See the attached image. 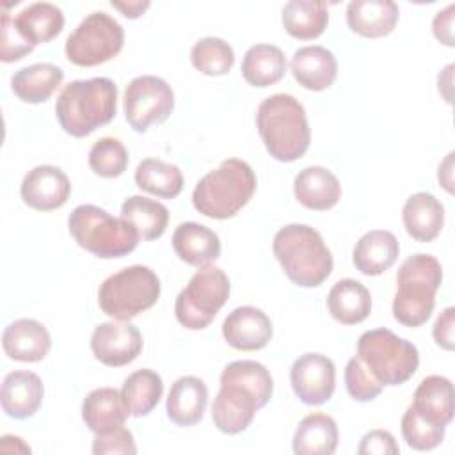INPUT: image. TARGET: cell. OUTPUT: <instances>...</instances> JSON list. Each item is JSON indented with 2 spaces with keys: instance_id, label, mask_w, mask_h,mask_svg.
I'll list each match as a JSON object with an SVG mask.
<instances>
[{
  "instance_id": "obj_1",
  "label": "cell",
  "mask_w": 455,
  "mask_h": 455,
  "mask_svg": "<svg viewBox=\"0 0 455 455\" xmlns=\"http://www.w3.org/2000/svg\"><path fill=\"white\" fill-rule=\"evenodd\" d=\"M117 108V85L107 76L73 80L62 87L55 116L60 128L76 139L108 124Z\"/></svg>"
},
{
  "instance_id": "obj_2",
  "label": "cell",
  "mask_w": 455,
  "mask_h": 455,
  "mask_svg": "<svg viewBox=\"0 0 455 455\" xmlns=\"http://www.w3.org/2000/svg\"><path fill=\"white\" fill-rule=\"evenodd\" d=\"M256 128L268 155L279 162L299 160L311 142L306 110L291 94L265 98L256 110Z\"/></svg>"
},
{
  "instance_id": "obj_3",
  "label": "cell",
  "mask_w": 455,
  "mask_h": 455,
  "mask_svg": "<svg viewBox=\"0 0 455 455\" xmlns=\"http://www.w3.org/2000/svg\"><path fill=\"white\" fill-rule=\"evenodd\" d=\"M272 251L286 277L302 286H320L332 272V254L322 235L307 224H286L275 235Z\"/></svg>"
},
{
  "instance_id": "obj_4",
  "label": "cell",
  "mask_w": 455,
  "mask_h": 455,
  "mask_svg": "<svg viewBox=\"0 0 455 455\" xmlns=\"http://www.w3.org/2000/svg\"><path fill=\"white\" fill-rule=\"evenodd\" d=\"M254 192L256 174L252 167L245 160L228 158L197 181L192 204L201 215L224 220L235 217Z\"/></svg>"
},
{
  "instance_id": "obj_5",
  "label": "cell",
  "mask_w": 455,
  "mask_h": 455,
  "mask_svg": "<svg viewBox=\"0 0 455 455\" xmlns=\"http://www.w3.org/2000/svg\"><path fill=\"white\" fill-rule=\"evenodd\" d=\"M443 283V267L435 256L418 252L409 256L396 272L393 316L405 327L423 325L434 307Z\"/></svg>"
},
{
  "instance_id": "obj_6",
  "label": "cell",
  "mask_w": 455,
  "mask_h": 455,
  "mask_svg": "<svg viewBox=\"0 0 455 455\" xmlns=\"http://www.w3.org/2000/svg\"><path fill=\"white\" fill-rule=\"evenodd\" d=\"M68 228L82 249L103 259L128 256L140 238L128 220L112 217L94 204L76 206L69 213Z\"/></svg>"
},
{
  "instance_id": "obj_7",
  "label": "cell",
  "mask_w": 455,
  "mask_h": 455,
  "mask_svg": "<svg viewBox=\"0 0 455 455\" xmlns=\"http://www.w3.org/2000/svg\"><path fill=\"white\" fill-rule=\"evenodd\" d=\"M357 357L382 386H400L418 370L416 345L389 329H371L357 339Z\"/></svg>"
},
{
  "instance_id": "obj_8",
  "label": "cell",
  "mask_w": 455,
  "mask_h": 455,
  "mask_svg": "<svg viewBox=\"0 0 455 455\" xmlns=\"http://www.w3.org/2000/svg\"><path fill=\"white\" fill-rule=\"evenodd\" d=\"M160 279L144 265L126 267L108 275L98 290V302L114 320H132L148 311L160 299Z\"/></svg>"
},
{
  "instance_id": "obj_9",
  "label": "cell",
  "mask_w": 455,
  "mask_h": 455,
  "mask_svg": "<svg viewBox=\"0 0 455 455\" xmlns=\"http://www.w3.org/2000/svg\"><path fill=\"white\" fill-rule=\"evenodd\" d=\"M229 290V279L222 268L201 267L176 297V320L190 331L206 329L228 302Z\"/></svg>"
},
{
  "instance_id": "obj_10",
  "label": "cell",
  "mask_w": 455,
  "mask_h": 455,
  "mask_svg": "<svg viewBox=\"0 0 455 455\" xmlns=\"http://www.w3.org/2000/svg\"><path fill=\"white\" fill-rule=\"evenodd\" d=\"M124 44V30L105 11L87 14L66 39V57L75 66L92 68L114 59Z\"/></svg>"
},
{
  "instance_id": "obj_11",
  "label": "cell",
  "mask_w": 455,
  "mask_h": 455,
  "mask_svg": "<svg viewBox=\"0 0 455 455\" xmlns=\"http://www.w3.org/2000/svg\"><path fill=\"white\" fill-rule=\"evenodd\" d=\"M124 117L128 124L144 133L151 124L164 123L174 108L171 85L155 75L135 76L124 89Z\"/></svg>"
},
{
  "instance_id": "obj_12",
  "label": "cell",
  "mask_w": 455,
  "mask_h": 455,
  "mask_svg": "<svg viewBox=\"0 0 455 455\" xmlns=\"http://www.w3.org/2000/svg\"><path fill=\"white\" fill-rule=\"evenodd\" d=\"M291 389L306 405H322L331 400L336 387V366L322 354L299 355L290 370Z\"/></svg>"
},
{
  "instance_id": "obj_13",
  "label": "cell",
  "mask_w": 455,
  "mask_h": 455,
  "mask_svg": "<svg viewBox=\"0 0 455 455\" xmlns=\"http://www.w3.org/2000/svg\"><path fill=\"white\" fill-rule=\"evenodd\" d=\"M144 341L139 329L130 320H112L94 327L91 336L92 355L105 366L119 368L135 361Z\"/></svg>"
},
{
  "instance_id": "obj_14",
  "label": "cell",
  "mask_w": 455,
  "mask_h": 455,
  "mask_svg": "<svg viewBox=\"0 0 455 455\" xmlns=\"http://www.w3.org/2000/svg\"><path fill=\"white\" fill-rule=\"evenodd\" d=\"M20 194L27 206L37 212H52L68 203L71 183L62 169L37 165L23 176Z\"/></svg>"
},
{
  "instance_id": "obj_15",
  "label": "cell",
  "mask_w": 455,
  "mask_h": 455,
  "mask_svg": "<svg viewBox=\"0 0 455 455\" xmlns=\"http://www.w3.org/2000/svg\"><path fill=\"white\" fill-rule=\"evenodd\" d=\"M274 327L267 313L254 306L235 307L222 322L226 343L242 352L261 350L272 339Z\"/></svg>"
},
{
  "instance_id": "obj_16",
  "label": "cell",
  "mask_w": 455,
  "mask_h": 455,
  "mask_svg": "<svg viewBox=\"0 0 455 455\" xmlns=\"http://www.w3.org/2000/svg\"><path fill=\"white\" fill-rule=\"evenodd\" d=\"M258 409H261V405L251 391L238 384L220 382L212 407L213 425L222 434H240L252 423Z\"/></svg>"
},
{
  "instance_id": "obj_17",
  "label": "cell",
  "mask_w": 455,
  "mask_h": 455,
  "mask_svg": "<svg viewBox=\"0 0 455 455\" xmlns=\"http://www.w3.org/2000/svg\"><path fill=\"white\" fill-rule=\"evenodd\" d=\"M2 347L9 359L21 363H37L46 357L52 348L48 329L32 318H18L11 322L2 334Z\"/></svg>"
},
{
  "instance_id": "obj_18",
  "label": "cell",
  "mask_w": 455,
  "mask_h": 455,
  "mask_svg": "<svg viewBox=\"0 0 455 455\" xmlns=\"http://www.w3.org/2000/svg\"><path fill=\"white\" fill-rule=\"evenodd\" d=\"M44 396L39 375L28 370H16L5 375L0 389L2 411L14 419H27L37 412Z\"/></svg>"
},
{
  "instance_id": "obj_19",
  "label": "cell",
  "mask_w": 455,
  "mask_h": 455,
  "mask_svg": "<svg viewBox=\"0 0 455 455\" xmlns=\"http://www.w3.org/2000/svg\"><path fill=\"white\" fill-rule=\"evenodd\" d=\"M208 405V387L206 384L194 375L180 377L169 391L165 402L167 418L178 427H194L197 425Z\"/></svg>"
},
{
  "instance_id": "obj_20",
  "label": "cell",
  "mask_w": 455,
  "mask_h": 455,
  "mask_svg": "<svg viewBox=\"0 0 455 455\" xmlns=\"http://www.w3.org/2000/svg\"><path fill=\"white\" fill-rule=\"evenodd\" d=\"M411 407L428 423L437 427H448L455 412L453 384L443 375L425 377L412 396Z\"/></svg>"
},
{
  "instance_id": "obj_21",
  "label": "cell",
  "mask_w": 455,
  "mask_h": 455,
  "mask_svg": "<svg viewBox=\"0 0 455 455\" xmlns=\"http://www.w3.org/2000/svg\"><path fill=\"white\" fill-rule=\"evenodd\" d=\"M290 69L293 78L307 91H323L338 76V60L323 46H302L291 55Z\"/></svg>"
},
{
  "instance_id": "obj_22",
  "label": "cell",
  "mask_w": 455,
  "mask_h": 455,
  "mask_svg": "<svg viewBox=\"0 0 455 455\" xmlns=\"http://www.w3.org/2000/svg\"><path fill=\"white\" fill-rule=\"evenodd\" d=\"M293 194L304 208L325 212L336 206L341 199V185L329 169L309 165L295 176Z\"/></svg>"
},
{
  "instance_id": "obj_23",
  "label": "cell",
  "mask_w": 455,
  "mask_h": 455,
  "mask_svg": "<svg viewBox=\"0 0 455 455\" xmlns=\"http://www.w3.org/2000/svg\"><path fill=\"white\" fill-rule=\"evenodd\" d=\"M400 11L393 0H352L347 5V23L363 37H384L396 27Z\"/></svg>"
},
{
  "instance_id": "obj_24",
  "label": "cell",
  "mask_w": 455,
  "mask_h": 455,
  "mask_svg": "<svg viewBox=\"0 0 455 455\" xmlns=\"http://www.w3.org/2000/svg\"><path fill=\"white\" fill-rule=\"evenodd\" d=\"M172 249L181 261L201 268L220 256V240L199 222H183L172 233Z\"/></svg>"
},
{
  "instance_id": "obj_25",
  "label": "cell",
  "mask_w": 455,
  "mask_h": 455,
  "mask_svg": "<svg viewBox=\"0 0 455 455\" xmlns=\"http://www.w3.org/2000/svg\"><path fill=\"white\" fill-rule=\"evenodd\" d=\"M400 254V243L391 231L371 229L364 233L352 252L355 268L364 275H380L389 270Z\"/></svg>"
},
{
  "instance_id": "obj_26",
  "label": "cell",
  "mask_w": 455,
  "mask_h": 455,
  "mask_svg": "<svg viewBox=\"0 0 455 455\" xmlns=\"http://www.w3.org/2000/svg\"><path fill=\"white\" fill-rule=\"evenodd\" d=\"M402 220L409 236L416 242H432L439 236L444 226V208L441 201L428 192L412 194L403 208Z\"/></svg>"
},
{
  "instance_id": "obj_27",
  "label": "cell",
  "mask_w": 455,
  "mask_h": 455,
  "mask_svg": "<svg viewBox=\"0 0 455 455\" xmlns=\"http://www.w3.org/2000/svg\"><path fill=\"white\" fill-rule=\"evenodd\" d=\"M128 416L123 395L116 387L92 389L82 402V419L94 434L124 425Z\"/></svg>"
},
{
  "instance_id": "obj_28",
  "label": "cell",
  "mask_w": 455,
  "mask_h": 455,
  "mask_svg": "<svg viewBox=\"0 0 455 455\" xmlns=\"http://www.w3.org/2000/svg\"><path fill=\"white\" fill-rule=\"evenodd\" d=\"M12 23L20 36L36 48L37 44L48 43L62 32L64 14L55 4L34 2L12 16Z\"/></svg>"
},
{
  "instance_id": "obj_29",
  "label": "cell",
  "mask_w": 455,
  "mask_h": 455,
  "mask_svg": "<svg viewBox=\"0 0 455 455\" xmlns=\"http://www.w3.org/2000/svg\"><path fill=\"white\" fill-rule=\"evenodd\" d=\"M64 80V71L52 62H37L18 69L11 76L12 92L25 103H43L57 91Z\"/></svg>"
},
{
  "instance_id": "obj_30",
  "label": "cell",
  "mask_w": 455,
  "mask_h": 455,
  "mask_svg": "<svg viewBox=\"0 0 455 455\" xmlns=\"http://www.w3.org/2000/svg\"><path fill=\"white\" fill-rule=\"evenodd\" d=\"M331 316L343 325H355L368 318L371 311V295L368 288L355 279H339L327 295Z\"/></svg>"
},
{
  "instance_id": "obj_31",
  "label": "cell",
  "mask_w": 455,
  "mask_h": 455,
  "mask_svg": "<svg viewBox=\"0 0 455 455\" xmlns=\"http://www.w3.org/2000/svg\"><path fill=\"white\" fill-rule=\"evenodd\" d=\"M338 425L323 412L304 416L293 434V453L297 455H331L338 448Z\"/></svg>"
},
{
  "instance_id": "obj_32",
  "label": "cell",
  "mask_w": 455,
  "mask_h": 455,
  "mask_svg": "<svg viewBox=\"0 0 455 455\" xmlns=\"http://www.w3.org/2000/svg\"><path fill=\"white\" fill-rule=\"evenodd\" d=\"M281 21L291 37L300 41L316 39L329 23L327 4L322 0H290L283 7Z\"/></svg>"
},
{
  "instance_id": "obj_33",
  "label": "cell",
  "mask_w": 455,
  "mask_h": 455,
  "mask_svg": "<svg viewBox=\"0 0 455 455\" xmlns=\"http://www.w3.org/2000/svg\"><path fill=\"white\" fill-rule=\"evenodd\" d=\"M286 73V57L279 46L254 44L242 60V76L252 87H268L277 84Z\"/></svg>"
},
{
  "instance_id": "obj_34",
  "label": "cell",
  "mask_w": 455,
  "mask_h": 455,
  "mask_svg": "<svg viewBox=\"0 0 455 455\" xmlns=\"http://www.w3.org/2000/svg\"><path fill=\"white\" fill-rule=\"evenodd\" d=\"M121 395L130 416H148L158 405L164 395L162 377L149 368L137 370L124 379Z\"/></svg>"
},
{
  "instance_id": "obj_35",
  "label": "cell",
  "mask_w": 455,
  "mask_h": 455,
  "mask_svg": "<svg viewBox=\"0 0 455 455\" xmlns=\"http://www.w3.org/2000/svg\"><path fill=\"white\" fill-rule=\"evenodd\" d=\"M135 183L148 194L174 199L183 190V174L174 164L160 158H144L135 169Z\"/></svg>"
},
{
  "instance_id": "obj_36",
  "label": "cell",
  "mask_w": 455,
  "mask_h": 455,
  "mask_svg": "<svg viewBox=\"0 0 455 455\" xmlns=\"http://www.w3.org/2000/svg\"><path fill=\"white\" fill-rule=\"evenodd\" d=\"M121 217L137 229L142 240H156L165 233L169 210L155 199L132 196L123 203Z\"/></svg>"
},
{
  "instance_id": "obj_37",
  "label": "cell",
  "mask_w": 455,
  "mask_h": 455,
  "mask_svg": "<svg viewBox=\"0 0 455 455\" xmlns=\"http://www.w3.org/2000/svg\"><path fill=\"white\" fill-rule=\"evenodd\" d=\"M220 382H231L245 387L251 391L261 407L268 403L274 393V380L270 371L258 361H233L229 363L222 373H220Z\"/></svg>"
},
{
  "instance_id": "obj_38",
  "label": "cell",
  "mask_w": 455,
  "mask_h": 455,
  "mask_svg": "<svg viewBox=\"0 0 455 455\" xmlns=\"http://www.w3.org/2000/svg\"><path fill=\"white\" fill-rule=\"evenodd\" d=\"M192 66L208 76H222L231 71L235 64V52L220 37H203L194 43L190 50Z\"/></svg>"
},
{
  "instance_id": "obj_39",
  "label": "cell",
  "mask_w": 455,
  "mask_h": 455,
  "mask_svg": "<svg viewBox=\"0 0 455 455\" xmlns=\"http://www.w3.org/2000/svg\"><path fill=\"white\" fill-rule=\"evenodd\" d=\"M89 167L100 178H117L128 167V151L119 139L101 137L89 151Z\"/></svg>"
},
{
  "instance_id": "obj_40",
  "label": "cell",
  "mask_w": 455,
  "mask_h": 455,
  "mask_svg": "<svg viewBox=\"0 0 455 455\" xmlns=\"http://www.w3.org/2000/svg\"><path fill=\"white\" fill-rule=\"evenodd\" d=\"M446 427H437L423 419L411 405L402 416V435L412 450L428 451L437 448L444 439Z\"/></svg>"
},
{
  "instance_id": "obj_41",
  "label": "cell",
  "mask_w": 455,
  "mask_h": 455,
  "mask_svg": "<svg viewBox=\"0 0 455 455\" xmlns=\"http://www.w3.org/2000/svg\"><path fill=\"white\" fill-rule=\"evenodd\" d=\"M345 386L348 395L355 402H371L384 389V386L371 375V371L364 366V363L357 355L347 363Z\"/></svg>"
},
{
  "instance_id": "obj_42",
  "label": "cell",
  "mask_w": 455,
  "mask_h": 455,
  "mask_svg": "<svg viewBox=\"0 0 455 455\" xmlns=\"http://www.w3.org/2000/svg\"><path fill=\"white\" fill-rule=\"evenodd\" d=\"M94 455H133L137 453L133 434L124 425L100 432L92 441Z\"/></svg>"
},
{
  "instance_id": "obj_43",
  "label": "cell",
  "mask_w": 455,
  "mask_h": 455,
  "mask_svg": "<svg viewBox=\"0 0 455 455\" xmlns=\"http://www.w3.org/2000/svg\"><path fill=\"white\" fill-rule=\"evenodd\" d=\"M34 50L30 43H27L12 23V16L4 9L0 21V59L4 62L21 60Z\"/></svg>"
},
{
  "instance_id": "obj_44",
  "label": "cell",
  "mask_w": 455,
  "mask_h": 455,
  "mask_svg": "<svg viewBox=\"0 0 455 455\" xmlns=\"http://www.w3.org/2000/svg\"><path fill=\"white\" fill-rule=\"evenodd\" d=\"M400 451L395 437L387 430H370L363 435L357 453L359 455H396Z\"/></svg>"
},
{
  "instance_id": "obj_45",
  "label": "cell",
  "mask_w": 455,
  "mask_h": 455,
  "mask_svg": "<svg viewBox=\"0 0 455 455\" xmlns=\"http://www.w3.org/2000/svg\"><path fill=\"white\" fill-rule=\"evenodd\" d=\"M455 307L448 306L446 309H443V313L437 316L434 329H432V336L434 341L437 343V347L444 348V350H453L455 347Z\"/></svg>"
},
{
  "instance_id": "obj_46",
  "label": "cell",
  "mask_w": 455,
  "mask_h": 455,
  "mask_svg": "<svg viewBox=\"0 0 455 455\" xmlns=\"http://www.w3.org/2000/svg\"><path fill=\"white\" fill-rule=\"evenodd\" d=\"M453 11L455 5L448 4L443 11L435 12L434 20H432V32L435 36V39L446 46H455V39H453Z\"/></svg>"
},
{
  "instance_id": "obj_47",
  "label": "cell",
  "mask_w": 455,
  "mask_h": 455,
  "mask_svg": "<svg viewBox=\"0 0 455 455\" xmlns=\"http://www.w3.org/2000/svg\"><path fill=\"white\" fill-rule=\"evenodd\" d=\"M151 4L148 0L140 2V0H132V2H112V7L121 11L126 18L130 20H135L139 18L140 14H144V11L149 7Z\"/></svg>"
},
{
  "instance_id": "obj_48",
  "label": "cell",
  "mask_w": 455,
  "mask_h": 455,
  "mask_svg": "<svg viewBox=\"0 0 455 455\" xmlns=\"http://www.w3.org/2000/svg\"><path fill=\"white\" fill-rule=\"evenodd\" d=\"M437 180L446 188V192H450V194L453 192V151L448 153L444 162L439 165Z\"/></svg>"
},
{
  "instance_id": "obj_49",
  "label": "cell",
  "mask_w": 455,
  "mask_h": 455,
  "mask_svg": "<svg viewBox=\"0 0 455 455\" xmlns=\"http://www.w3.org/2000/svg\"><path fill=\"white\" fill-rule=\"evenodd\" d=\"M451 78H453V64H448L437 76L439 92L444 96L448 103H451Z\"/></svg>"
},
{
  "instance_id": "obj_50",
  "label": "cell",
  "mask_w": 455,
  "mask_h": 455,
  "mask_svg": "<svg viewBox=\"0 0 455 455\" xmlns=\"http://www.w3.org/2000/svg\"><path fill=\"white\" fill-rule=\"evenodd\" d=\"M2 441H7V443H11V446L7 444V446H0V451H4V453H11V451H21V453H30V448L23 443V439L21 437H18V435H2L0 437Z\"/></svg>"
}]
</instances>
